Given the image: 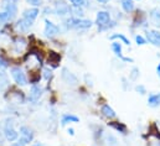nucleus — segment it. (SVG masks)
I'll list each match as a JSON object with an SVG mask.
<instances>
[{"label":"nucleus","instance_id":"nucleus-1","mask_svg":"<svg viewBox=\"0 0 160 146\" xmlns=\"http://www.w3.org/2000/svg\"><path fill=\"white\" fill-rule=\"evenodd\" d=\"M93 22L91 20L87 19H82V17H70L65 21V26L67 29H77V30H86L92 27Z\"/></svg>","mask_w":160,"mask_h":146},{"label":"nucleus","instance_id":"nucleus-2","mask_svg":"<svg viewBox=\"0 0 160 146\" xmlns=\"http://www.w3.org/2000/svg\"><path fill=\"white\" fill-rule=\"evenodd\" d=\"M4 134L8 141H15L19 136V134L16 133V130L14 129V120L12 119H8L5 123V128H4Z\"/></svg>","mask_w":160,"mask_h":146},{"label":"nucleus","instance_id":"nucleus-3","mask_svg":"<svg viewBox=\"0 0 160 146\" xmlns=\"http://www.w3.org/2000/svg\"><path fill=\"white\" fill-rule=\"evenodd\" d=\"M111 24V12L109 11H98L97 12V17H96V25L98 27H106Z\"/></svg>","mask_w":160,"mask_h":146},{"label":"nucleus","instance_id":"nucleus-4","mask_svg":"<svg viewBox=\"0 0 160 146\" xmlns=\"http://www.w3.org/2000/svg\"><path fill=\"white\" fill-rule=\"evenodd\" d=\"M43 34L46 37H55L60 34V27L57 25H55L53 22H51L50 20H45V30Z\"/></svg>","mask_w":160,"mask_h":146},{"label":"nucleus","instance_id":"nucleus-5","mask_svg":"<svg viewBox=\"0 0 160 146\" xmlns=\"http://www.w3.org/2000/svg\"><path fill=\"white\" fill-rule=\"evenodd\" d=\"M11 75H12L14 80H15L19 85H26V84H28V79H26L25 73L22 72L19 67L11 68Z\"/></svg>","mask_w":160,"mask_h":146},{"label":"nucleus","instance_id":"nucleus-6","mask_svg":"<svg viewBox=\"0 0 160 146\" xmlns=\"http://www.w3.org/2000/svg\"><path fill=\"white\" fill-rule=\"evenodd\" d=\"M20 135H21V139L19 140V141H21L22 144H30L31 141H32V139H34V133H32V130L30 129V128H28V126H21L20 128Z\"/></svg>","mask_w":160,"mask_h":146},{"label":"nucleus","instance_id":"nucleus-7","mask_svg":"<svg viewBox=\"0 0 160 146\" xmlns=\"http://www.w3.org/2000/svg\"><path fill=\"white\" fill-rule=\"evenodd\" d=\"M55 12L57 15H61V16H65V15H68L71 12V7L63 1V0H58L56 2V6H55Z\"/></svg>","mask_w":160,"mask_h":146},{"label":"nucleus","instance_id":"nucleus-8","mask_svg":"<svg viewBox=\"0 0 160 146\" xmlns=\"http://www.w3.org/2000/svg\"><path fill=\"white\" fill-rule=\"evenodd\" d=\"M2 6L5 7V12L9 15L10 20H12V19L16 16V14H18V7H16V5H15L11 0H4Z\"/></svg>","mask_w":160,"mask_h":146},{"label":"nucleus","instance_id":"nucleus-9","mask_svg":"<svg viewBox=\"0 0 160 146\" xmlns=\"http://www.w3.org/2000/svg\"><path fill=\"white\" fill-rule=\"evenodd\" d=\"M147 40L149 43L154 46H160V31L158 30H148L147 31Z\"/></svg>","mask_w":160,"mask_h":146},{"label":"nucleus","instance_id":"nucleus-10","mask_svg":"<svg viewBox=\"0 0 160 146\" xmlns=\"http://www.w3.org/2000/svg\"><path fill=\"white\" fill-rule=\"evenodd\" d=\"M62 79H63V82L65 83H67V84H71V85H76L77 84V77L73 74V73H71L67 68H63L62 70Z\"/></svg>","mask_w":160,"mask_h":146},{"label":"nucleus","instance_id":"nucleus-11","mask_svg":"<svg viewBox=\"0 0 160 146\" xmlns=\"http://www.w3.org/2000/svg\"><path fill=\"white\" fill-rule=\"evenodd\" d=\"M42 95V89H41L39 85H32V88L30 89V93H29V100L32 102V103H36Z\"/></svg>","mask_w":160,"mask_h":146},{"label":"nucleus","instance_id":"nucleus-12","mask_svg":"<svg viewBox=\"0 0 160 146\" xmlns=\"http://www.w3.org/2000/svg\"><path fill=\"white\" fill-rule=\"evenodd\" d=\"M111 47H112V51L116 53V56H118L120 60H123L124 62H133V58H129V57H124L123 55H122V45H120L119 42H112V45H111Z\"/></svg>","mask_w":160,"mask_h":146},{"label":"nucleus","instance_id":"nucleus-13","mask_svg":"<svg viewBox=\"0 0 160 146\" xmlns=\"http://www.w3.org/2000/svg\"><path fill=\"white\" fill-rule=\"evenodd\" d=\"M31 26H32V22L29 21V20H26V19H24V17L16 22V30L20 31V32H26V31H29V29H30Z\"/></svg>","mask_w":160,"mask_h":146},{"label":"nucleus","instance_id":"nucleus-14","mask_svg":"<svg viewBox=\"0 0 160 146\" xmlns=\"http://www.w3.org/2000/svg\"><path fill=\"white\" fill-rule=\"evenodd\" d=\"M39 12H40V11H39V9H38V7L28 9V10H25V11H24L22 17H24V19H26V20H29V21H31V22H34V20L38 17Z\"/></svg>","mask_w":160,"mask_h":146},{"label":"nucleus","instance_id":"nucleus-15","mask_svg":"<svg viewBox=\"0 0 160 146\" xmlns=\"http://www.w3.org/2000/svg\"><path fill=\"white\" fill-rule=\"evenodd\" d=\"M148 105L150 108H158L160 105V92L159 93H153L148 97Z\"/></svg>","mask_w":160,"mask_h":146},{"label":"nucleus","instance_id":"nucleus-16","mask_svg":"<svg viewBox=\"0 0 160 146\" xmlns=\"http://www.w3.org/2000/svg\"><path fill=\"white\" fill-rule=\"evenodd\" d=\"M101 113H102V115H103V116H106V118H108V119H114V118L117 116L116 111L112 109L108 104L102 105V108H101Z\"/></svg>","mask_w":160,"mask_h":146},{"label":"nucleus","instance_id":"nucleus-17","mask_svg":"<svg viewBox=\"0 0 160 146\" xmlns=\"http://www.w3.org/2000/svg\"><path fill=\"white\" fill-rule=\"evenodd\" d=\"M78 121H80V118L78 116H76L73 114H65L62 116V119H61V125L65 126L68 123H78Z\"/></svg>","mask_w":160,"mask_h":146},{"label":"nucleus","instance_id":"nucleus-18","mask_svg":"<svg viewBox=\"0 0 160 146\" xmlns=\"http://www.w3.org/2000/svg\"><path fill=\"white\" fill-rule=\"evenodd\" d=\"M120 5L125 12H132L134 10V2L133 0H120Z\"/></svg>","mask_w":160,"mask_h":146},{"label":"nucleus","instance_id":"nucleus-19","mask_svg":"<svg viewBox=\"0 0 160 146\" xmlns=\"http://www.w3.org/2000/svg\"><path fill=\"white\" fill-rule=\"evenodd\" d=\"M109 125H111L113 129H116L117 131L122 133V134H127V126H125L124 124L118 123V121H113V123H109Z\"/></svg>","mask_w":160,"mask_h":146},{"label":"nucleus","instance_id":"nucleus-20","mask_svg":"<svg viewBox=\"0 0 160 146\" xmlns=\"http://www.w3.org/2000/svg\"><path fill=\"white\" fill-rule=\"evenodd\" d=\"M150 17L154 20L155 25H159L160 24V10L159 9H153L150 11Z\"/></svg>","mask_w":160,"mask_h":146},{"label":"nucleus","instance_id":"nucleus-21","mask_svg":"<svg viewBox=\"0 0 160 146\" xmlns=\"http://www.w3.org/2000/svg\"><path fill=\"white\" fill-rule=\"evenodd\" d=\"M114 38L120 40V41H122L124 45H127V46H129V45H130V41L124 36V35H122V34H114V35H112V36H111V40H114Z\"/></svg>","mask_w":160,"mask_h":146},{"label":"nucleus","instance_id":"nucleus-22","mask_svg":"<svg viewBox=\"0 0 160 146\" xmlns=\"http://www.w3.org/2000/svg\"><path fill=\"white\" fill-rule=\"evenodd\" d=\"M60 60H61L60 55H57V53H55V52H51V53H50V58H48V62H51V63L56 65L57 62H60Z\"/></svg>","mask_w":160,"mask_h":146},{"label":"nucleus","instance_id":"nucleus-23","mask_svg":"<svg viewBox=\"0 0 160 146\" xmlns=\"http://www.w3.org/2000/svg\"><path fill=\"white\" fill-rule=\"evenodd\" d=\"M6 68H8V62L0 56V75H4L5 74Z\"/></svg>","mask_w":160,"mask_h":146},{"label":"nucleus","instance_id":"nucleus-24","mask_svg":"<svg viewBox=\"0 0 160 146\" xmlns=\"http://www.w3.org/2000/svg\"><path fill=\"white\" fill-rule=\"evenodd\" d=\"M106 141L108 143V145L109 146H117L118 145V141H117L116 136H113V135H107V136H106Z\"/></svg>","mask_w":160,"mask_h":146},{"label":"nucleus","instance_id":"nucleus-25","mask_svg":"<svg viewBox=\"0 0 160 146\" xmlns=\"http://www.w3.org/2000/svg\"><path fill=\"white\" fill-rule=\"evenodd\" d=\"M138 77H139V68L133 67L132 71H130V74H129V78H130L132 80H135Z\"/></svg>","mask_w":160,"mask_h":146},{"label":"nucleus","instance_id":"nucleus-26","mask_svg":"<svg viewBox=\"0 0 160 146\" xmlns=\"http://www.w3.org/2000/svg\"><path fill=\"white\" fill-rule=\"evenodd\" d=\"M70 2L72 4V6H84L87 5V1L86 0H70Z\"/></svg>","mask_w":160,"mask_h":146},{"label":"nucleus","instance_id":"nucleus-27","mask_svg":"<svg viewBox=\"0 0 160 146\" xmlns=\"http://www.w3.org/2000/svg\"><path fill=\"white\" fill-rule=\"evenodd\" d=\"M71 11H75V15L76 16H83V10L81 6H72L71 7Z\"/></svg>","mask_w":160,"mask_h":146},{"label":"nucleus","instance_id":"nucleus-28","mask_svg":"<svg viewBox=\"0 0 160 146\" xmlns=\"http://www.w3.org/2000/svg\"><path fill=\"white\" fill-rule=\"evenodd\" d=\"M135 42H137L139 46H143V45L147 43V38H144L142 35H137V36H135Z\"/></svg>","mask_w":160,"mask_h":146},{"label":"nucleus","instance_id":"nucleus-29","mask_svg":"<svg viewBox=\"0 0 160 146\" xmlns=\"http://www.w3.org/2000/svg\"><path fill=\"white\" fill-rule=\"evenodd\" d=\"M10 20V17H9V15L4 11V12H0V25L1 24H4L5 21H9Z\"/></svg>","mask_w":160,"mask_h":146},{"label":"nucleus","instance_id":"nucleus-30","mask_svg":"<svg viewBox=\"0 0 160 146\" xmlns=\"http://www.w3.org/2000/svg\"><path fill=\"white\" fill-rule=\"evenodd\" d=\"M8 85V80H6V78L5 77H0V90H2L5 87Z\"/></svg>","mask_w":160,"mask_h":146},{"label":"nucleus","instance_id":"nucleus-31","mask_svg":"<svg viewBox=\"0 0 160 146\" xmlns=\"http://www.w3.org/2000/svg\"><path fill=\"white\" fill-rule=\"evenodd\" d=\"M135 90H137L138 93H140V94H145V93H147V90H145V87H144V85H140V84L135 87Z\"/></svg>","mask_w":160,"mask_h":146},{"label":"nucleus","instance_id":"nucleus-32","mask_svg":"<svg viewBox=\"0 0 160 146\" xmlns=\"http://www.w3.org/2000/svg\"><path fill=\"white\" fill-rule=\"evenodd\" d=\"M43 77H45L46 79H50V78L52 77V72H51L50 70H47V68L43 70Z\"/></svg>","mask_w":160,"mask_h":146},{"label":"nucleus","instance_id":"nucleus-33","mask_svg":"<svg viewBox=\"0 0 160 146\" xmlns=\"http://www.w3.org/2000/svg\"><path fill=\"white\" fill-rule=\"evenodd\" d=\"M28 1H29L31 5H34V6H39L41 2L40 0H28Z\"/></svg>","mask_w":160,"mask_h":146},{"label":"nucleus","instance_id":"nucleus-34","mask_svg":"<svg viewBox=\"0 0 160 146\" xmlns=\"http://www.w3.org/2000/svg\"><path fill=\"white\" fill-rule=\"evenodd\" d=\"M11 146H25V144H22L21 141H19V143H15V144H12Z\"/></svg>","mask_w":160,"mask_h":146},{"label":"nucleus","instance_id":"nucleus-35","mask_svg":"<svg viewBox=\"0 0 160 146\" xmlns=\"http://www.w3.org/2000/svg\"><path fill=\"white\" fill-rule=\"evenodd\" d=\"M68 134H70V135H75V130H73L72 128H70V129H68Z\"/></svg>","mask_w":160,"mask_h":146},{"label":"nucleus","instance_id":"nucleus-36","mask_svg":"<svg viewBox=\"0 0 160 146\" xmlns=\"http://www.w3.org/2000/svg\"><path fill=\"white\" fill-rule=\"evenodd\" d=\"M97 1H98L99 4H107V2L109 1V0H97Z\"/></svg>","mask_w":160,"mask_h":146},{"label":"nucleus","instance_id":"nucleus-37","mask_svg":"<svg viewBox=\"0 0 160 146\" xmlns=\"http://www.w3.org/2000/svg\"><path fill=\"white\" fill-rule=\"evenodd\" d=\"M157 73H158V75L160 77V63L158 65V67H157Z\"/></svg>","mask_w":160,"mask_h":146},{"label":"nucleus","instance_id":"nucleus-38","mask_svg":"<svg viewBox=\"0 0 160 146\" xmlns=\"http://www.w3.org/2000/svg\"><path fill=\"white\" fill-rule=\"evenodd\" d=\"M32 146H42V145H41L40 143H35V144H34Z\"/></svg>","mask_w":160,"mask_h":146}]
</instances>
